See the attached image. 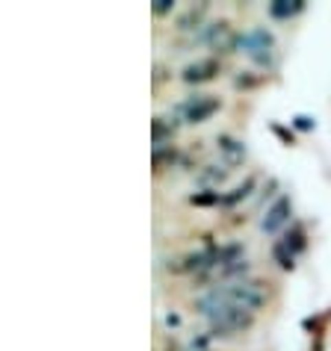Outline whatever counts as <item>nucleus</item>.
I'll list each match as a JSON object with an SVG mask.
<instances>
[{
	"mask_svg": "<svg viewBox=\"0 0 331 351\" xmlns=\"http://www.w3.org/2000/svg\"><path fill=\"white\" fill-rule=\"evenodd\" d=\"M240 51L249 56L251 62H258L260 68H272L275 65V38L266 27H251L240 36Z\"/></svg>",
	"mask_w": 331,
	"mask_h": 351,
	"instance_id": "nucleus-2",
	"label": "nucleus"
},
{
	"mask_svg": "<svg viewBox=\"0 0 331 351\" xmlns=\"http://www.w3.org/2000/svg\"><path fill=\"white\" fill-rule=\"evenodd\" d=\"M296 128H299V130H310L314 124H310V119H305V115H299V119H296Z\"/></svg>",
	"mask_w": 331,
	"mask_h": 351,
	"instance_id": "nucleus-17",
	"label": "nucleus"
},
{
	"mask_svg": "<svg viewBox=\"0 0 331 351\" xmlns=\"http://www.w3.org/2000/svg\"><path fill=\"white\" fill-rule=\"evenodd\" d=\"M272 257H275V263H278V266L284 269V271H290V269L296 266V254H293V251H290V248L284 245V242H278V245L272 248Z\"/></svg>",
	"mask_w": 331,
	"mask_h": 351,
	"instance_id": "nucleus-14",
	"label": "nucleus"
},
{
	"mask_svg": "<svg viewBox=\"0 0 331 351\" xmlns=\"http://www.w3.org/2000/svg\"><path fill=\"white\" fill-rule=\"evenodd\" d=\"M216 148H219L222 157H225L228 169H233V165H240L242 160H246V145L237 142V139H233V136H228V133H219V136H216Z\"/></svg>",
	"mask_w": 331,
	"mask_h": 351,
	"instance_id": "nucleus-7",
	"label": "nucleus"
},
{
	"mask_svg": "<svg viewBox=\"0 0 331 351\" xmlns=\"http://www.w3.org/2000/svg\"><path fill=\"white\" fill-rule=\"evenodd\" d=\"M204 42H207L216 53H228V51H233V47L240 45V36L231 30L228 21H213L207 30H204Z\"/></svg>",
	"mask_w": 331,
	"mask_h": 351,
	"instance_id": "nucleus-4",
	"label": "nucleus"
},
{
	"mask_svg": "<svg viewBox=\"0 0 331 351\" xmlns=\"http://www.w3.org/2000/svg\"><path fill=\"white\" fill-rule=\"evenodd\" d=\"M190 204H196V207H219V204H222V192L204 189V192H198V195H192Z\"/></svg>",
	"mask_w": 331,
	"mask_h": 351,
	"instance_id": "nucleus-15",
	"label": "nucleus"
},
{
	"mask_svg": "<svg viewBox=\"0 0 331 351\" xmlns=\"http://www.w3.org/2000/svg\"><path fill=\"white\" fill-rule=\"evenodd\" d=\"M174 128H178V121H169V119H163V115H157L151 124V139H154V148H166V145L172 142V136H174Z\"/></svg>",
	"mask_w": 331,
	"mask_h": 351,
	"instance_id": "nucleus-9",
	"label": "nucleus"
},
{
	"mask_svg": "<svg viewBox=\"0 0 331 351\" xmlns=\"http://www.w3.org/2000/svg\"><path fill=\"white\" fill-rule=\"evenodd\" d=\"M228 174H231V169L225 162H222V165H204V169L198 171V183L204 189H219L222 183L228 180Z\"/></svg>",
	"mask_w": 331,
	"mask_h": 351,
	"instance_id": "nucleus-8",
	"label": "nucleus"
},
{
	"mask_svg": "<svg viewBox=\"0 0 331 351\" xmlns=\"http://www.w3.org/2000/svg\"><path fill=\"white\" fill-rule=\"evenodd\" d=\"M213 289H216L219 295L228 301V304L251 310V313H258V310L269 301L266 284H264V280H258V278H242V280H231V284H216Z\"/></svg>",
	"mask_w": 331,
	"mask_h": 351,
	"instance_id": "nucleus-1",
	"label": "nucleus"
},
{
	"mask_svg": "<svg viewBox=\"0 0 331 351\" xmlns=\"http://www.w3.org/2000/svg\"><path fill=\"white\" fill-rule=\"evenodd\" d=\"M281 242H284V245L293 251V254H301V251H305V245H308V242H305V230H301L299 224H293V230H287V237L281 239Z\"/></svg>",
	"mask_w": 331,
	"mask_h": 351,
	"instance_id": "nucleus-13",
	"label": "nucleus"
},
{
	"mask_svg": "<svg viewBox=\"0 0 331 351\" xmlns=\"http://www.w3.org/2000/svg\"><path fill=\"white\" fill-rule=\"evenodd\" d=\"M154 15H166V12H172L174 9V0H154Z\"/></svg>",
	"mask_w": 331,
	"mask_h": 351,
	"instance_id": "nucleus-16",
	"label": "nucleus"
},
{
	"mask_svg": "<svg viewBox=\"0 0 331 351\" xmlns=\"http://www.w3.org/2000/svg\"><path fill=\"white\" fill-rule=\"evenodd\" d=\"M219 106H222V101L216 95H190L187 101H181L174 106V115H181L187 124H204L219 112Z\"/></svg>",
	"mask_w": 331,
	"mask_h": 351,
	"instance_id": "nucleus-3",
	"label": "nucleus"
},
{
	"mask_svg": "<svg viewBox=\"0 0 331 351\" xmlns=\"http://www.w3.org/2000/svg\"><path fill=\"white\" fill-rule=\"evenodd\" d=\"M222 71V62L219 60H196V62H190L187 68L181 71V80L183 83H207V80H213Z\"/></svg>",
	"mask_w": 331,
	"mask_h": 351,
	"instance_id": "nucleus-6",
	"label": "nucleus"
},
{
	"mask_svg": "<svg viewBox=\"0 0 331 351\" xmlns=\"http://www.w3.org/2000/svg\"><path fill=\"white\" fill-rule=\"evenodd\" d=\"M251 189H255V180H246L242 186H237V189H231V195H222V207H233V204H240L242 198H249L251 195Z\"/></svg>",
	"mask_w": 331,
	"mask_h": 351,
	"instance_id": "nucleus-12",
	"label": "nucleus"
},
{
	"mask_svg": "<svg viewBox=\"0 0 331 351\" xmlns=\"http://www.w3.org/2000/svg\"><path fill=\"white\" fill-rule=\"evenodd\" d=\"M290 216H293V201H290L287 195H281L278 201H272L266 216L260 219V228H264V233H275L278 228H284V224L290 221Z\"/></svg>",
	"mask_w": 331,
	"mask_h": 351,
	"instance_id": "nucleus-5",
	"label": "nucleus"
},
{
	"mask_svg": "<svg viewBox=\"0 0 331 351\" xmlns=\"http://www.w3.org/2000/svg\"><path fill=\"white\" fill-rule=\"evenodd\" d=\"M301 9H305L301 0H275V3H269V15L278 21H287V18H296Z\"/></svg>",
	"mask_w": 331,
	"mask_h": 351,
	"instance_id": "nucleus-10",
	"label": "nucleus"
},
{
	"mask_svg": "<svg viewBox=\"0 0 331 351\" xmlns=\"http://www.w3.org/2000/svg\"><path fill=\"white\" fill-rule=\"evenodd\" d=\"M204 12H207V6H204V3H201V6H190L187 12L178 18V30H196V27L201 24Z\"/></svg>",
	"mask_w": 331,
	"mask_h": 351,
	"instance_id": "nucleus-11",
	"label": "nucleus"
}]
</instances>
